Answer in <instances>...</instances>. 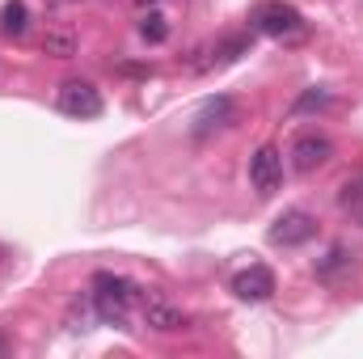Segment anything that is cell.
<instances>
[{"instance_id":"1","label":"cell","mask_w":363,"mask_h":359,"mask_svg":"<svg viewBox=\"0 0 363 359\" xmlns=\"http://www.w3.org/2000/svg\"><path fill=\"white\" fill-rule=\"evenodd\" d=\"M131 300H135V287H131L123 275H106V270H101V275L93 279V309H97V317H101L106 326H123Z\"/></svg>"},{"instance_id":"2","label":"cell","mask_w":363,"mask_h":359,"mask_svg":"<svg viewBox=\"0 0 363 359\" xmlns=\"http://www.w3.org/2000/svg\"><path fill=\"white\" fill-rule=\"evenodd\" d=\"M254 30L271 34V38H296L304 30V17L296 4H283V0H262L254 9Z\"/></svg>"},{"instance_id":"3","label":"cell","mask_w":363,"mask_h":359,"mask_svg":"<svg viewBox=\"0 0 363 359\" xmlns=\"http://www.w3.org/2000/svg\"><path fill=\"white\" fill-rule=\"evenodd\" d=\"M317 237V220L308 216V211H283L279 220H274L271 228V245H283V250H296V245H308Z\"/></svg>"},{"instance_id":"4","label":"cell","mask_w":363,"mask_h":359,"mask_svg":"<svg viewBox=\"0 0 363 359\" xmlns=\"http://www.w3.org/2000/svg\"><path fill=\"white\" fill-rule=\"evenodd\" d=\"M55 101H60V110L72 114V118H97V114H101V93H97V85H89V81H64Z\"/></svg>"},{"instance_id":"5","label":"cell","mask_w":363,"mask_h":359,"mask_svg":"<svg viewBox=\"0 0 363 359\" xmlns=\"http://www.w3.org/2000/svg\"><path fill=\"white\" fill-rule=\"evenodd\" d=\"M237 118H241V106H237L233 97H224V93H220V97H211V101H203V106H199V114H194V127H190V131L203 140V136H211V131L233 127Z\"/></svg>"},{"instance_id":"6","label":"cell","mask_w":363,"mask_h":359,"mask_svg":"<svg viewBox=\"0 0 363 359\" xmlns=\"http://www.w3.org/2000/svg\"><path fill=\"white\" fill-rule=\"evenodd\" d=\"M330 157H334V144H330V136H321V131H304V136L291 144V165H296L300 174L321 170Z\"/></svg>"},{"instance_id":"7","label":"cell","mask_w":363,"mask_h":359,"mask_svg":"<svg viewBox=\"0 0 363 359\" xmlns=\"http://www.w3.org/2000/svg\"><path fill=\"white\" fill-rule=\"evenodd\" d=\"M250 182H254L258 194H274V190H279V182H283V157H279V148L262 144V148L250 157Z\"/></svg>"},{"instance_id":"8","label":"cell","mask_w":363,"mask_h":359,"mask_svg":"<svg viewBox=\"0 0 363 359\" xmlns=\"http://www.w3.org/2000/svg\"><path fill=\"white\" fill-rule=\"evenodd\" d=\"M233 292H237L241 300H254V304H258V300H271V296H274L271 267H258V263H254V267H245L237 279H233Z\"/></svg>"},{"instance_id":"9","label":"cell","mask_w":363,"mask_h":359,"mask_svg":"<svg viewBox=\"0 0 363 359\" xmlns=\"http://www.w3.org/2000/svg\"><path fill=\"white\" fill-rule=\"evenodd\" d=\"M144 321H148L152 330H161V334H169V330H182V313L174 309V304L157 300V296H148V300H144Z\"/></svg>"},{"instance_id":"10","label":"cell","mask_w":363,"mask_h":359,"mask_svg":"<svg viewBox=\"0 0 363 359\" xmlns=\"http://www.w3.org/2000/svg\"><path fill=\"white\" fill-rule=\"evenodd\" d=\"M26 26H30L26 4H21V0H9V4L0 9V30H4L9 38H21V34H26Z\"/></svg>"},{"instance_id":"11","label":"cell","mask_w":363,"mask_h":359,"mask_svg":"<svg viewBox=\"0 0 363 359\" xmlns=\"http://www.w3.org/2000/svg\"><path fill=\"white\" fill-rule=\"evenodd\" d=\"M43 51H47V55H60V60H68V55L77 51V38H72V30H51V34L43 38Z\"/></svg>"},{"instance_id":"12","label":"cell","mask_w":363,"mask_h":359,"mask_svg":"<svg viewBox=\"0 0 363 359\" xmlns=\"http://www.w3.org/2000/svg\"><path fill=\"white\" fill-rule=\"evenodd\" d=\"M140 34H144L148 43H165V38H169V26H165L161 13H148V17L140 21Z\"/></svg>"},{"instance_id":"13","label":"cell","mask_w":363,"mask_h":359,"mask_svg":"<svg viewBox=\"0 0 363 359\" xmlns=\"http://www.w3.org/2000/svg\"><path fill=\"white\" fill-rule=\"evenodd\" d=\"M338 203H342V211H351V216L363 224V182H351V186L342 190V199H338Z\"/></svg>"},{"instance_id":"14","label":"cell","mask_w":363,"mask_h":359,"mask_svg":"<svg viewBox=\"0 0 363 359\" xmlns=\"http://www.w3.org/2000/svg\"><path fill=\"white\" fill-rule=\"evenodd\" d=\"M241 51H250V38H245V34H237V38H224V43L216 47V55H220V60H237Z\"/></svg>"},{"instance_id":"15","label":"cell","mask_w":363,"mask_h":359,"mask_svg":"<svg viewBox=\"0 0 363 359\" xmlns=\"http://www.w3.org/2000/svg\"><path fill=\"white\" fill-rule=\"evenodd\" d=\"M325 101H330V97H325V93H304V97H300V101H296V110H313V106H325Z\"/></svg>"},{"instance_id":"16","label":"cell","mask_w":363,"mask_h":359,"mask_svg":"<svg viewBox=\"0 0 363 359\" xmlns=\"http://www.w3.org/2000/svg\"><path fill=\"white\" fill-rule=\"evenodd\" d=\"M144 4H148V0H144Z\"/></svg>"}]
</instances>
